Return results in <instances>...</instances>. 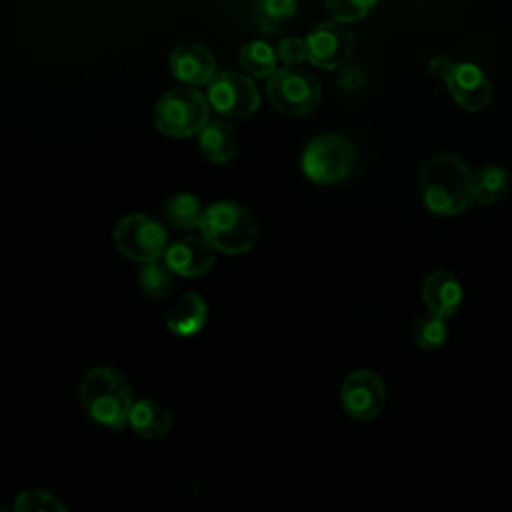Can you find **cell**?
<instances>
[{"mask_svg":"<svg viewBox=\"0 0 512 512\" xmlns=\"http://www.w3.org/2000/svg\"><path fill=\"white\" fill-rule=\"evenodd\" d=\"M128 424L138 436L156 440L172 428V412L154 398H142L132 402Z\"/></svg>","mask_w":512,"mask_h":512,"instance_id":"9a60e30c","label":"cell"},{"mask_svg":"<svg viewBox=\"0 0 512 512\" xmlns=\"http://www.w3.org/2000/svg\"><path fill=\"white\" fill-rule=\"evenodd\" d=\"M276 62L278 58L274 48L264 40H250L240 48L242 68L256 78H264V76L270 78L278 70Z\"/></svg>","mask_w":512,"mask_h":512,"instance_id":"ffe728a7","label":"cell"},{"mask_svg":"<svg viewBox=\"0 0 512 512\" xmlns=\"http://www.w3.org/2000/svg\"><path fill=\"white\" fill-rule=\"evenodd\" d=\"M296 10H298V6L292 0H264V2L256 4L258 14H264L268 18L276 20V22H280L284 18H290Z\"/></svg>","mask_w":512,"mask_h":512,"instance_id":"484cf974","label":"cell"},{"mask_svg":"<svg viewBox=\"0 0 512 512\" xmlns=\"http://www.w3.org/2000/svg\"><path fill=\"white\" fill-rule=\"evenodd\" d=\"M308 60L320 68L342 66L354 50V38L342 24L330 20L314 26L304 38Z\"/></svg>","mask_w":512,"mask_h":512,"instance_id":"30bf717a","label":"cell"},{"mask_svg":"<svg viewBox=\"0 0 512 512\" xmlns=\"http://www.w3.org/2000/svg\"><path fill=\"white\" fill-rule=\"evenodd\" d=\"M266 94L274 108L286 114H308L318 106L322 88L310 72L286 66L268 78Z\"/></svg>","mask_w":512,"mask_h":512,"instance_id":"52a82bcc","label":"cell"},{"mask_svg":"<svg viewBox=\"0 0 512 512\" xmlns=\"http://www.w3.org/2000/svg\"><path fill=\"white\" fill-rule=\"evenodd\" d=\"M0 512H8V510H4V508H0Z\"/></svg>","mask_w":512,"mask_h":512,"instance_id":"83f0119b","label":"cell"},{"mask_svg":"<svg viewBox=\"0 0 512 512\" xmlns=\"http://www.w3.org/2000/svg\"><path fill=\"white\" fill-rule=\"evenodd\" d=\"M210 104L202 92L178 86L164 92L154 104V124L170 136H190L208 124Z\"/></svg>","mask_w":512,"mask_h":512,"instance_id":"277c9868","label":"cell"},{"mask_svg":"<svg viewBox=\"0 0 512 512\" xmlns=\"http://www.w3.org/2000/svg\"><path fill=\"white\" fill-rule=\"evenodd\" d=\"M168 62H170L172 74L190 86L208 84L210 78L216 74L214 54L210 52V48L198 42L174 46Z\"/></svg>","mask_w":512,"mask_h":512,"instance_id":"4fadbf2b","label":"cell"},{"mask_svg":"<svg viewBox=\"0 0 512 512\" xmlns=\"http://www.w3.org/2000/svg\"><path fill=\"white\" fill-rule=\"evenodd\" d=\"M452 98L466 110L478 112L492 100V84L474 62H456L446 78Z\"/></svg>","mask_w":512,"mask_h":512,"instance_id":"8fae6325","label":"cell"},{"mask_svg":"<svg viewBox=\"0 0 512 512\" xmlns=\"http://www.w3.org/2000/svg\"><path fill=\"white\" fill-rule=\"evenodd\" d=\"M202 212L204 208L192 192H174L164 202V216L178 230H190L194 226H200Z\"/></svg>","mask_w":512,"mask_h":512,"instance_id":"d6986e66","label":"cell"},{"mask_svg":"<svg viewBox=\"0 0 512 512\" xmlns=\"http://www.w3.org/2000/svg\"><path fill=\"white\" fill-rule=\"evenodd\" d=\"M112 240L124 256L140 262L158 260L168 246L166 228L156 218L140 212L120 218L112 230Z\"/></svg>","mask_w":512,"mask_h":512,"instance_id":"8992f818","label":"cell"},{"mask_svg":"<svg viewBox=\"0 0 512 512\" xmlns=\"http://www.w3.org/2000/svg\"><path fill=\"white\" fill-rule=\"evenodd\" d=\"M356 162L354 146L340 134H320L302 152L304 174L320 184H334L346 178Z\"/></svg>","mask_w":512,"mask_h":512,"instance_id":"5b68a950","label":"cell"},{"mask_svg":"<svg viewBox=\"0 0 512 512\" xmlns=\"http://www.w3.org/2000/svg\"><path fill=\"white\" fill-rule=\"evenodd\" d=\"M412 334H414V340L420 348L436 350L446 342L448 326H446V320L442 316H436V314L428 312V314H420L414 320Z\"/></svg>","mask_w":512,"mask_h":512,"instance_id":"7402d4cb","label":"cell"},{"mask_svg":"<svg viewBox=\"0 0 512 512\" xmlns=\"http://www.w3.org/2000/svg\"><path fill=\"white\" fill-rule=\"evenodd\" d=\"M138 284L148 298L160 300L172 288V272L166 268L164 262H158V260L144 262L142 268L138 270Z\"/></svg>","mask_w":512,"mask_h":512,"instance_id":"44dd1931","label":"cell"},{"mask_svg":"<svg viewBox=\"0 0 512 512\" xmlns=\"http://www.w3.org/2000/svg\"><path fill=\"white\" fill-rule=\"evenodd\" d=\"M386 400V386L382 378L366 368L354 370L346 376L340 388V402L344 412L354 420L376 418Z\"/></svg>","mask_w":512,"mask_h":512,"instance_id":"9c48e42d","label":"cell"},{"mask_svg":"<svg viewBox=\"0 0 512 512\" xmlns=\"http://www.w3.org/2000/svg\"><path fill=\"white\" fill-rule=\"evenodd\" d=\"M470 168L456 154L428 158L418 174V190L428 210L440 216H454L472 204Z\"/></svg>","mask_w":512,"mask_h":512,"instance_id":"6da1fadb","label":"cell"},{"mask_svg":"<svg viewBox=\"0 0 512 512\" xmlns=\"http://www.w3.org/2000/svg\"><path fill=\"white\" fill-rule=\"evenodd\" d=\"M198 144L204 156L212 162H228L238 152L236 132L226 120H208L198 132Z\"/></svg>","mask_w":512,"mask_h":512,"instance_id":"2e32d148","label":"cell"},{"mask_svg":"<svg viewBox=\"0 0 512 512\" xmlns=\"http://www.w3.org/2000/svg\"><path fill=\"white\" fill-rule=\"evenodd\" d=\"M216 260L214 248L202 236H184L170 242L164 250V264L180 276H202Z\"/></svg>","mask_w":512,"mask_h":512,"instance_id":"7c38bea8","label":"cell"},{"mask_svg":"<svg viewBox=\"0 0 512 512\" xmlns=\"http://www.w3.org/2000/svg\"><path fill=\"white\" fill-rule=\"evenodd\" d=\"M206 316L208 308L204 298L196 292H186L170 310L166 324L178 336H192L204 328Z\"/></svg>","mask_w":512,"mask_h":512,"instance_id":"e0dca14e","label":"cell"},{"mask_svg":"<svg viewBox=\"0 0 512 512\" xmlns=\"http://www.w3.org/2000/svg\"><path fill=\"white\" fill-rule=\"evenodd\" d=\"M206 100L216 112L232 118L250 116L260 106L256 84L250 76L234 70L216 72L210 78Z\"/></svg>","mask_w":512,"mask_h":512,"instance_id":"ba28073f","label":"cell"},{"mask_svg":"<svg viewBox=\"0 0 512 512\" xmlns=\"http://www.w3.org/2000/svg\"><path fill=\"white\" fill-rule=\"evenodd\" d=\"M78 398L94 422L108 428H122L132 408L128 380L112 366H92L80 380Z\"/></svg>","mask_w":512,"mask_h":512,"instance_id":"7a4b0ae2","label":"cell"},{"mask_svg":"<svg viewBox=\"0 0 512 512\" xmlns=\"http://www.w3.org/2000/svg\"><path fill=\"white\" fill-rule=\"evenodd\" d=\"M422 300L436 316L456 314L462 302V284L448 270H434L422 282Z\"/></svg>","mask_w":512,"mask_h":512,"instance_id":"5bb4252c","label":"cell"},{"mask_svg":"<svg viewBox=\"0 0 512 512\" xmlns=\"http://www.w3.org/2000/svg\"><path fill=\"white\" fill-rule=\"evenodd\" d=\"M452 66H454V62H452L450 58H446V56H434V58L430 60V64H428L430 72H432L436 78H444V80L448 78Z\"/></svg>","mask_w":512,"mask_h":512,"instance_id":"4316f807","label":"cell"},{"mask_svg":"<svg viewBox=\"0 0 512 512\" xmlns=\"http://www.w3.org/2000/svg\"><path fill=\"white\" fill-rule=\"evenodd\" d=\"M14 512H68V508L56 494L42 488H28L16 496Z\"/></svg>","mask_w":512,"mask_h":512,"instance_id":"603a6c76","label":"cell"},{"mask_svg":"<svg viewBox=\"0 0 512 512\" xmlns=\"http://www.w3.org/2000/svg\"><path fill=\"white\" fill-rule=\"evenodd\" d=\"M508 170L502 166H484L476 170L470 178V194L472 202L478 204H494L508 192Z\"/></svg>","mask_w":512,"mask_h":512,"instance_id":"ac0fdd59","label":"cell"},{"mask_svg":"<svg viewBox=\"0 0 512 512\" xmlns=\"http://www.w3.org/2000/svg\"><path fill=\"white\" fill-rule=\"evenodd\" d=\"M202 238L220 252L242 254L256 242L258 228L246 206L234 200H220L204 208L200 220Z\"/></svg>","mask_w":512,"mask_h":512,"instance_id":"3957f363","label":"cell"},{"mask_svg":"<svg viewBox=\"0 0 512 512\" xmlns=\"http://www.w3.org/2000/svg\"><path fill=\"white\" fill-rule=\"evenodd\" d=\"M276 58L282 60L284 64H288V68H294L296 64L308 60V52H306V42L304 38L298 36H286L278 42L276 46Z\"/></svg>","mask_w":512,"mask_h":512,"instance_id":"d4e9b609","label":"cell"},{"mask_svg":"<svg viewBox=\"0 0 512 512\" xmlns=\"http://www.w3.org/2000/svg\"><path fill=\"white\" fill-rule=\"evenodd\" d=\"M324 6L334 22L340 24L364 18L376 6V0H328Z\"/></svg>","mask_w":512,"mask_h":512,"instance_id":"cb8c5ba5","label":"cell"}]
</instances>
